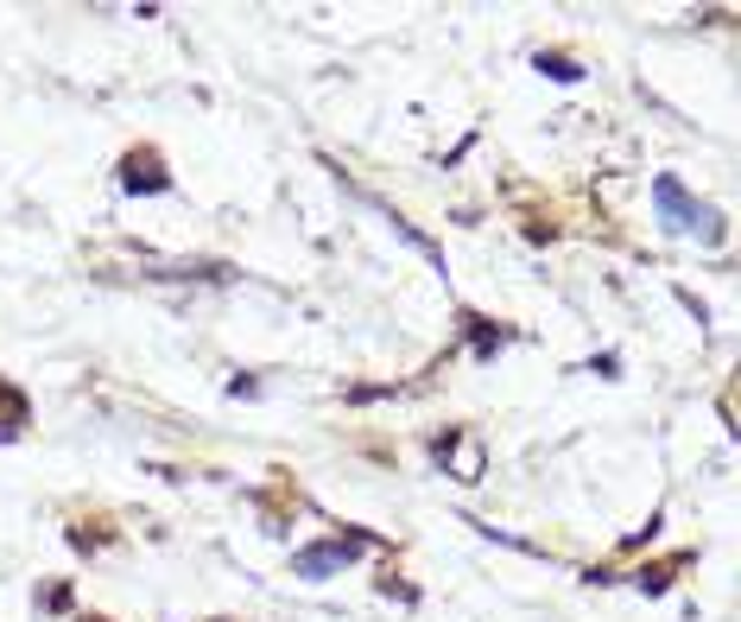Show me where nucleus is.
Segmentation results:
<instances>
[{"mask_svg": "<svg viewBox=\"0 0 741 622\" xmlns=\"http://www.w3.org/2000/svg\"><path fill=\"white\" fill-rule=\"evenodd\" d=\"M653 203H659V217L672 222V229H691V235H703V242H722V217L710 210V203L691 198V191H684L672 172L653 178Z\"/></svg>", "mask_w": 741, "mask_h": 622, "instance_id": "f257e3e1", "label": "nucleus"}, {"mask_svg": "<svg viewBox=\"0 0 741 622\" xmlns=\"http://www.w3.org/2000/svg\"><path fill=\"white\" fill-rule=\"evenodd\" d=\"M355 553H368V540H362V533H349V540H317V546H305V553H292V578L324 584V578H336Z\"/></svg>", "mask_w": 741, "mask_h": 622, "instance_id": "f03ea898", "label": "nucleus"}, {"mask_svg": "<svg viewBox=\"0 0 741 622\" xmlns=\"http://www.w3.org/2000/svg\"><path fill=\"white\" fill-rule=\"evenodd\" d=\"M121 184H128V191H146V198H153V191H172V178L159 172V153H128Z\"/></svg>", "mask_w": 741, "mask_h": 622, "instance_id": "7ed1b4c3", "label": "nucleus"}, {"mask_svg": "<svg viewBox=\"0 0 741 622\" xmlns=\"http://www.w3.org/2000/svg\"><path fill=\"white\" fill-rule=\"evenodd\" d=\"M539 70H546L551 83H577V77H583L577 58H565V51H539Z\"/></svg>", "mask_w": 741, "mask_h": 622, "instance_id": "20e7f679", "label": "nucleus"}]
</instances>
